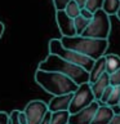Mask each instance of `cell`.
I'll return each mask as SVG.
<instances>
[{
	"mask_svg": "<svg viewBox=\"0 0 120 124\" xmlns=\"http://www.w3.org/2000/svg\"><path fill=\"white\" fill-rule=\"evenodd\" d=\"M60 41L65 48L79 52L92 60H97V58L105 56L108 48V39H93L81 36V35L62 36Z\"/></svg>",
	"mask_w": 120,
	"mask_h": 124,
	"instance_id": "obj_1",
	"label": "cell"
},
{
	"mask_svg": "<svg viewBox=\"0 0 120 124\" xmlns=\"http://www.w3.org/2000/svg\"><path fill=\"white\" fill-rule=\"evenodd\" d=\"M35 81L52 96H61L74 93L77 88V84L68 76L56 71H44L38 70L35 72Z\"/></svg>",
	"mask_w": 120,
	"mask_h": 124,
	"instance_id": "obj_2",
	"label": "cell"
},
{
	"mask_svg": "<svg viewBox=\"0 0 120 124\" xmlns=\"http://www.w3.org/2000/svg\"><path fill=\"white\" fill-rule=\"evenodd\" d=\"M38 70L61 72L63 75L68 76L71 80H74L77 85L83 83H89V72L87 70H84L83 67H80L77 65H74L71 62H67L63 58L52 53H49V56L39 63Z\"/></svg>",
	"mask_w": 120,
	"mask_h": 124,
	"instance_id": "obj_3",
	"label": "cell"
},
{
	"mask_svg": "<svg viewBox=\"0 0 120 124\" xmlns=\"http://www.w3.org/2000/svg\"><path fill=\"white\" fill-rule=\"evenodd\" d=\"M49 52L52 54H56V56L63 58L67 62H71L74 65H77L80 67H83L84 70H87L89 72L92 69L93 63H94V60L89 58L84 54H81L79 52H75V50L67 49L65 48L63 45L61 44L60 39H52L49 41Z\"/></svg>",
	"mask_w": 120,
	"mask_h": 124,
	"instance_id": "obj_4",
	"label": "cell"
},
{
	"mask_svg": "<svg viewBox=\"0 0 120 124\" xmlns=\"http://www.w3.org/2000/svg\"><path fill=\"white\" fill-rule=\"evenodd\" d=\"M110 31H111L110 16H107L102 9H98L93 13V17L89 21L87 29L81 32V36L93 38V39H108Z\"/></svg>",
	"mask_w": 120,
	"mask_h": 124,
	"instance_id": "obj_5",
	"label": "cell"
},
{
	"mask_svg": "<svg viewBox=\"0 0 120 124\" xmlns=\"http://www.w3.org/2000/svg\"><path fill=\"white\" fill-rule=\"evenodd\" d=\"M94 100L93 96L92 88L89 83H83L80 85H77L76 91L72 93V98L70 102V107H68V112L70 114H75V112L80 111L81 108L87 107L88 105H90Z\"/></svg>",
	"mask_w": 120,
	"mask_h": 124,
	"instance_id": "obj_6",
	"label": "cell"
},
{
	"mask_svg": "<svg viewBox=\"0 0 120 124\" xmlns=\"http://www.w3.org/2000/svg\"><path fill=\"white\" fill-rule=\"evenodd\" d=\"M46 111H48V105L40 100L30 101L23 110L27 119V124H39Z\"/></svg>",
	"mask_w": 120,
	"mask_h": 124,
	"instance_id": "obj_7",
	"label": "cell"
},
{
	"mask_svg": "<svg viewBox=\"0 0 120 124\" xmlns=\"http://www.w3.org/2000/svg\"><path fill=\"white\" fill-rule=\"evenodd\" d=\"M98 106L99 103L97 101H93L90 105L81 108L80 111L75 112V114H70L68 124H90Z\"/></svg>",
	"mask_w": 120,
	"mask_h": 124,
	"instance_id": "obj_8",
	"label": "cell"
},
{
	"mask_svg": "<svg viewBox=\"0 0 120 124\" xmlns=\"http://www.w3.org/2000/svg\"><path fill=\"white\" fill-rule=\"evenodd\" d=\"M56 22L62 36H75L76 35L74 19L70 18L65 13V10H56Z\"/></svg>",
	"mask_w": 120,
	"mask_h": 124,
	"instance_id": "obj_9",
	"label": "cell"
},
{
	"mask_svg": "<svg viewBox=\"0 0 120 124\" xmlns=\"http://www.w3.org/2000/svg\"><path fill=\"white\" fill-rule=\"evenodd\" d=\"M72 98V93L67 94H61V96H53L52 100L49 101L48 105V111L54 112V111H68L70 102Z\"/></svg>",
	"mask_w": 120,
	"mask_h": 124,
	"instance_id": "obj_10",
	"label": "cell"
},
{
	"mask_svg": "<svg viewBox=\"0 0 120 124\" xmlns=\"http://www.w3.org/2000/svg\"><path fill=\"white\" fill-rule=\"evenodd\" d=\"M114 115H115L114 107H110L107 105H99L90 124H110Z\"/></svg>",
	"mask_w": 120,
	"mask_h": 124,
	"instance_id": "obj_11",
	"label": "cell"
},
{
	"mask_svg": "<svg viewBox=\"0 0 120 124\" xmlns=\"http://www.w3.org/2000/svg\"><path fill=\"white\" fill-rule=\"evenodd\" d=\"M90 84V88H92V92H93V96H94V100L96 101H99L101 96H102L103 91L106 89L108 85H110V80H108V74L107 72H103L98 79H97L94 83H89Z\"/></svg>",
	"mask_w": 120,
	"mask_h": 124,
	"instance_id": "obj_12",
	"label": "cell"
},
{
	"mask_svg": "<svg viewBox=\"0 0 120 124\" xmlns=\"http://www.w3.org/2000/svg\"><path fill=\"white\" fill-rule=\"evenodd\" d=\"M103 72H106V63H105V56L94 60L90 71H89V83H94L98 78L102 75Z\"/></svg>",
	"mask_w": 120,
	"mask_h": 124,
	"instance_id": "obj_13",
	"label": "cell"
},
{
	"mask_svg": "<svg viewBox=\"0 0 120 124\" xmlns=\"http://www.w3.org/2000/svg\"><path fill=\"white\" fill-rule=\"evenodd\" d=\"M105 63H106V72L110 75L120 69V56L115 53L105 54Z\"/></svg>",
	"mask_w": 120,
	"mask_h": 124,
	"instance_id": "obj_14",
	"label": "cell"
},
{
	"mask_svg": "<svg viewBox=\"0 0 120 124\" xmlns=\"http://www.w3.org/2000/svg\"><path fill=\"white\" fill-rule=\"evenodd\" d=\"M120 7V0H103L102 10L107 16H116Z\"/></svg>",
	"mask_w": 120,
	"mask_h": 124,
	"instance_id": "obj_15",
	"label": "cell"
},
{
	"mask_svg": "<svg viewBox=\"0 0 120 124\" xmlns=\"http://www.w3.org/2000/svg\"><path fill=\"white\" fill-rule=\"evenodd\" d=\"M70 118L68 111H54L50 114V123L49 124H67Z\"/></svg>",
	"mask_w": 120,
	"mask_h": 124,
	"instance_id": "obj_16",
	"label": "cell"
},
{
	"mask_svg": "<svg viewBox=\"0 0 120 124\" xmlns=\"http://www.w3.org/2000/svg\"><path fill=\"white\" fill-rule=\"evenodd\" d=\"M89 21H90V19L84 18L83 16H80V14L74 18V26H75L76 35H81V32H83V31L87 29V26L89 25Z\"/></svg>",
	"mask_w": 120,
	"mask_h": 124,
	"instance_id": "obj_17",
	"label": "cell"
},
{
	"mask_svg": "<svg viewBox=\"0 0 120 124\" xmlns=\"http://www.w3.org/2000/svg\"><path fill=\"white\" fill-rule=\"evenodd\" d=\"M65 13L70 18H75V17H77V16L80 14V8H79V5L74 1V0H70V3L66 5V8H65Z\"/></svg>",
	"mask_w": 120,
	"mask_h": 124,
	"instance_id": "obj_18",
	"label": "cell"
},
{
	"mask_svg": "<svg viewBox=\"0 0 120 124\" xmlns=\"http://www.w3.org/2000/svg\"><path fill=\"white\" fill-rule=\"evenodd\" d=\"M119 101H120V87H112V92L108 97L106 105L110 107H114L119 105Z\"/></svg>",
	"mask_w": 120,
	"mask_h": 124,
	"instance_id": "obj_19",
	"label": "cell"
},
{
	"mask_svg": "<svg viewBox=\"0 0 120 124\" xmlns=\"http://www.w3.org/2000/svg\"><path fill=\"white\" fill-rule=\"evenodd\" d=\"M102 3L103 0H87L84 8L87 10H89L90 13H94L98 9H102Z\"/></svg>",
	"mask_w": 120,
	"mask_h": 124,
	"instance_id": "obj_20",
	"label": "cell"
},
{
	"mask_svg": "<svg viewBox=\"0 0 120 124\" xmlns=\"http://www.w3.org/2000/svg\"><path fill=\"white\" fill-rule=\"evenodd\" d=\"M108 80H110L111 87H120V69L116 70L115 72H112L108 75Z\"/></svg>",
	"mask_w": 120,
	"mask_h": 124,
	"instance_id": "obj_21",
	"label": "cell"
},
{
	"mask_svg": "<svg viewBox=\"0 0 120 124\" xmlns=\"http://www.w3.org/2000/svg\"><path fill=\"white\" fill-rule=\"evenodd\" d=\"M68 3H70V0H53L56 10H65V8Z\"/></svg>",
	"mask_w": 120,
	"mask_h": 124,
	"instance_id": "obj_22",
	"label": "cell"
},
{
	"mask_svg": "<svg viewBox=\"0 0 120 124\" xmlns=\"http://www.w3.org/2000/svg\"><path fill=\"white\" fill-rule=\"evenodd\" d=\"M17 120L19 124H27V119H26L25 112L21 110H17Z\"/></svg>",
	"mask_w": 120,
	"mask_h": 124,
	"instance_id": "obj_23",
	"label": "cell"
},
{
	"mask_svg": "<svg viewBox=\"0 0 120 124\" xmlns=\"http://www.w3.org/2000/svg\"><path fill=\"white\" fill-rule=\"evenodd\" d=\"M0 124H9V114L0 111Z\"/></svg>",
	"mask_w": 120,
	"mask_h": 124,
	"instance_id": "obj_24",
	"label": "cell"
},
{
	"mask_svg": "<svg viewBox=\"0 0 120 124\" xmlns=\"http://www.w3.org/2000/svg\"><path fill=\"white\" fill-rule=\"evenodd\" d=\"M9 124H19L17 120V110H13L9 114Z\"/></svg>",
	"mask_w": 120,
	"mask_h": 124,
	"instance_id": "obj_25",
	"label": "cell"
},
{
	"mask_svg": "<svg viewBox=\"0 0 120 124\" xmlns=\"http://www.w3.org/2000/svg\"><path fill=\"white\" fill-rule=\"evenodd\" d=\"M80 16H83L84 18L92 19V17H93V13H90V12H89V10H87L85 8H81V9H80Z\"/></svg>",
	"mask_w": 120,
	"mask_h": 124,
	"instance_id": "obj_26",
	"label": "cell"
},
{
	"mask_svg": "<svg viewBox=\"0 0 120 124\" xmlns=\"http://www.w3.org/2000/svg\"><path fill=\"white\" fill-rule=\"evenodd\" d=\"M50 114H52L50 111H46L45 115L43 116V119L40 120V123H39V124H49L50 123Z\"/></svg>",
	"mask_w": 120,
	"mask_h": 124,
	"instance_id": "obj_27",
	"label": "cell"
},
{
	"mask_svg": "<svg viewBox=\"0 0 120 124\" xmlns=\"http://www.w3.org/2000/svg\"><path fill=\"white\" fill-rule=\"evenodd\" d=\"M110 124H120V112H119V114H116V112H115V115H114V118L111 119Z\"/></svg>",
	"mask_w": 120,
	"mask_h": 124,
	"instance_id": "obj_28",
	"label": "cell"
},
{
	"mask_svg": "<svg viewBox=\"0 0 120 124\" xmlns=\"http://www.w3.org/2000/svg\"><path fill=\"white\" fill-rule=\"evenodd\" d=\"M77 5H79V8L81 9V8H84L85 7V3H87V0H74Z\"/></svg>",
	"mask_w": 120,
	"mask_h": 124,
	"instance_id": "obj_29",
	"label": "cell"
},
{
	"mask_svg": "<svg viewBox=\"0 0 120 124\" xmlns=\"http://www.w3.org/2000/svg\"><path fill=\"white\" fill-rule=\"evenodd\" d=\"M4 30H5V26H4V23L0 21V38L3 36V34H4Z\"/></svg>",
	"mask_w": 120,
	"mask_h": 124,
	"instance_id": "obj_30",
	"label": "cell"
},
{
	"mask_svg": "<svg viewBox=\"0 0 120 124\" xmlns=\"http://www.w3.org/2000/svg\"><path fill=\"white\" fill-rule=\"evenodd\" d=\"M116 17L119 18V21H120V7H119V10H118V13H116Z\"/></svg>",
	"mask_w": 120,
	"mask_h": 124,
	"instance_id": "obj_31",
	"label": "cell"
},
{
	"mask_svg": "<svg viewBox=\"0 0 120 124\" xmlns=\"http://www.w3.org/2000/svg\"><path fill=\"white\" fill-rule=\"evenodd\" d=\"M118 106H119V107H120V101H119V105H118Z\"/></svg>",
	"mask_w": 120,
	"mask_h": 124,
	"instance_id": "obj_32",
	"label": "cell"
},
{
	"mask_svg": "<svg viewBox=\"0 0 120 124\" xmlns=\"http://www.w3.org/2000/svg\"><path fill=\"white\" fill-rule=\"evenodd\" d=\"M67 124H68V123H67Z\"/></svg>",
	"mask_w": 120,
	"mask_h": 124,
	"instance_id": "obj_33",
	"label": "cell"
}]
</instances>
